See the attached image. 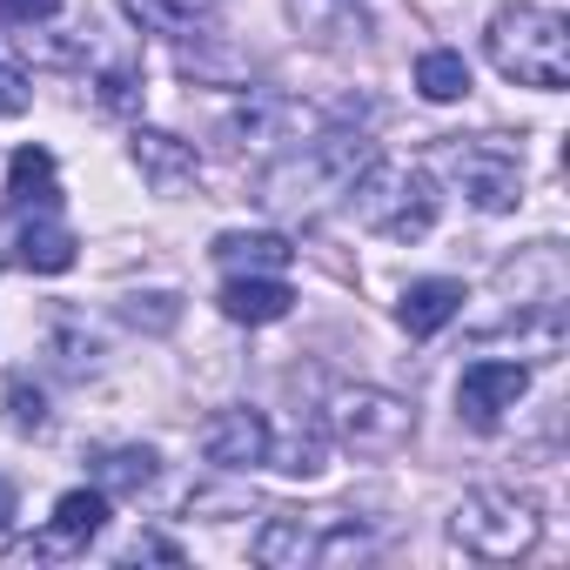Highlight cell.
Here are the masks:
<instances>
[{
  "label": "cell",
  "mask_w": 570,
  "mask_h": 570,
  "mask_svg": "<svg viewBox=\"0 0 570 570\" xmlns=\"http://www.w3.org/2000/svg\"><path fill=\"white\" fill-rule=\"evenodd\" d=\"M376 161V148L356 135V128H316L309 141H296L282 161L262 168L255 181V202L268 215H323L330 202L350 195V181Z\"/></svg>",
  "instance_id": "1"
},
{
  "label": "cell",
  "mask_w": 570,
  "mask_h": 570,
  "mask_svg": "<svg viewBox=\"0 0 570 570\" xmlns=\"http://www.w3.org/2000/svg\"><path fill=\"white\" fill-rule=\"evenodd\" d=\"M490 48V68L517 88H537V95H557L570 88V21L557 8H530V0H517V8H503L483 35Z\"/></svg>",
  "instance_id": "2"
},
{
  "label": "cell",
  "mask_w": 570,
  "mask_h": 570,
  "mask_svg": "<svg viewBox=\"0 0 570 570\" xmlns=\"http://www.w3.org/2000/svg\"><path fill=\"white\" fill-rule=\"evenodd\" d=\"M350 215L370 228V235H383V242H423L430 228H436V181H430V168H410V161H370L356 181H350Z\"/></svg>",
  "instance_id": "3"
},
{
  "label": "cell",
  "mask_w": 570,
  "mask_h": 570,
  "mask_svg": "<svg viewBox=\"0 0 570 570\" xmlns=\"http://www.w3.org/2000/svg\"><path fill=\"white\" fill-rule=\"evenodd\" d=\"M330 436L356 456H396L416 436V410L390 390L343 383V390H330Z\"/></svg>",
  "instance_id": "4"
},
{
  "label": "cell",
  "mask_w": 570,
  "mask_h": 570,
  "mask_svg": "<svg viewBox=\"0 0 570 570\" xmlns=\"http://www.w3.org/2000/svg\"><path fill=\"white\" fill-rule=\"evenodd\" d=\"M450 537H456V550H470L483 563H510L537 543V510L517 490H470L450 517Z\"/></svg>",
  "instance_id": "5"
},
{
  "label": "cell",
  "mask_w": 570,
  "mask_h": 570,
  "mask_svg": "<svg viewBox=\"0 0 570 570\" xmlns=\"http://www.w3.org/2000/svg\"><path fill=\"white\" fill-rule=\"evenodd\" d=\"M523 390H530V370H523V363L483 356V363H470L463 383H456V416H463L470 430H497V423L523 403Z\"/></svg>",
  "instance_id": "6"
},
{
  "label": "cell",
  "mask_w": 570,
  "mask_h": 570,
  "mask_svg": "<svg viewBox=\"0 0 570 570\" xmlns=\"http://www.w3.org/2000/svg\"><path fill=\"white\" fill-rule=\"evenodd\" d=\"M268 436L275 430L262 410H215L202 423V456L215 470H255V463H268Z\"/></svg>",
  "instance_id": "7"
},
{
  "label": "cell",
  "mask_w": 570,
  "mask_h": 570,
  "mask_svg": "<svg viewBox=\"0 0 570 570\" xmlns=\"http://www.w3.org/2000/svg\"><path fill=\"white\" fill-rule=\"evenodd\" d=\"M101 530H108V497H101V490H68V497L55 503L48 537L21 543V557H75V550H88Z\"/></svg>",
  "instance_id": "8"
},
{
  "label": "cell",
  "mask_w": 570,
  "mask_h": 570,
  "mask_svg": "<svg viewBox=\"0 0 570 570\" xmlns=\"http://www.w3.org/2000/svg\"><path fill=\"white\" fill-rule=\"evenodd\" d=\"M450 168H456L463 195H470L483 215H503V208H517V202H523V175H517V161H510V155L456 148V155H450Z\"/></svg>",
  "instance_id": "9"
},
{
  "label": "cell",
  "mask_w": 570,
  "mask_h": 570,
  "mask_svg": "<svg viewBox=\"0 0 570 570\" xmlns=\"http://www.w3.org/2000/svg\"><path fill=\"white\" fill-rule=\"evenodd\" d=\"M215 303H222V316H228V323L262 330V323H282V316L296 309V289H289L282 275H228Z\"/></svg>",
  "instance_id": "10"
},
{
  "label": "cell",
  "mask_w": 570,
  "mask_h": 570,
  "mask_svg": "<svg viewBox=\"0 0 570 570\" xmlns=\"http://www.w3.org/2000/svg\"><path fill=\"white\" fill-rule=\"evenodd\" d=\"M303 128H309V108H296V101H248V108H235V115L222 121V141H228V148L303 141Z\"/></svg>",
  "instance_id": "11"
},
{
  "label": "cell",
  "mask_w": 570,
  "mask_h": 570,
  "mask_svg": "<svg viewBox=\"0 0 570 570\" xmlns=\"http://www.w3.org/2000/svg\"><path fill=\"white\" fill-rule=\"evenodd\" d=\"M128 155H135L141 181H148V188H161V195H181V188L195 181V148H188V141H175V135H161V128H135Z\"/></svg>",
  "instance_id": "12"
},
{
  "label": "cell",
  "mask_w": 570,
  "mask_h": 570,
  "mask_svg": "<svg viewBox=\"0 0 570 570\" xmlns=\"http://www.w3.org/2000/svg\"><path fill=\"white\" fill-rule=\"evenodd\" d=\"M463 316V282H450V275H430V282H410L403 289V303H396V323L423 343V336H436V330H450Z\"/></svg>",
  "instance_id": "13"
},
{
  "label": "cell",
  "mask_w": 570,
  "mask_h": 570,
  "mask_svg": "<svg viewBox=\"0 0 570 570\" xmlns=\"http://www.w3.org/2000/svg\"><path fill=\"white\" fill-rule=\"evenodd\" d=\"M8 202L28 215H48L55 202H61V175H55V155L48 148H21L14 161H8Z\"/></svg>",
  "instance_id": "14"
},
{
  "label": "cell",
  "mask_w": 570,
  "mask_h": 570,
  "mask_svg": "<svg viewBox=\"0 0 570 570\" xmlns=\"http://www.w3.org/2000/svg\"><path fill=\"white\" fill-rule=\"evenodd\" d=\"M215 262L228 268V275H282L296 262V248L282 242V235H215Z\"/></svg>",
  "instance_id": "15"
},
{
  "label": "cell",
  "mask_w": 570,
  "mask_h": 570,
  "mask_svg": "<svg viewBox=\"0 0 570 570\" xmlns=\"http://www.w3.org/2000/svg\"><path fill=\"white\" fill-rule=\"evenodd\" d=\"M21 268H35V275H61V268H75V228H61L55 222V208L48 215H35V222H21Z\"/></svg>",
  "instance_id": "16"
},
{
  "label": "cell",
  "mask_w": 570,
  "mask_h": 570,
  "mask_svg": "<svg viewBox=\"0 0 570 570\" xmlns=\"http://www.w3.org/2000/svg\"><path fill=\"white\" fill-rule=\"evenodd\" d=\"M148 483H155V450H148V443L95 450V490H101V497H141Z\"/></svg>",
  "instance_id": "17"
},
{
  "label": "cell",
  "mask_w": 570,
  "mask_h": 570,
  "mask_svg": "<svg viewBox=\"0 0 570 570\" xmlns=\"http://www.w3.org/2000/svg\"><path fill=\"white\" fill-rule=\"evenodd\" d=\"M416 95L436 101V108H443V101H463V95H470V61H463L456 48H430V55L416 61Z\"/></svg>",
  "instance_id": "18"
},
{
  "label": "cell",
  "mask_w": 570,
  "mask_h": 570,
  "mask_svg": "<svg viewBox=\"0 0 570 570\" xmlns=\"http://www.w3.org/2000/svg\"><path fill=\"white\" fill-rule=\"evenodd\" d=\"M316 543H323V537L303 530L296 517H275V523L255 537V557H262V563H296V570H303V563H316Z\"/></svg>",
  "instance_id": "19"
},
{
  "label": "cell",
  "mask_w": 570,
  "mask_h": 570,
  "mask_svg": "<svg viewBox=\"0 0 570 570\" xmlns=\"http://www.w3.org/2000/svg\"><path fill=\"white\" fill-rule=\"evenodd\" d=\"M121 8H128L148 35H168V41H188V35H202V28H208V14L181 8V0H121Z\"/></svg>",
  "instance_id": "20"
},
{
  "label": "cell",
  "mask_w": 570,
  "mask_h": 570,
  "mask_svg": "<svg viewBox=\"0 0 570 570\" xmlns=\"http://www.w3.org/2000/svg\"><path fill=\"white\" fill-rule=\"evenodd\" d=\"M268 463L289 470V476H323V436H316V430H296L289 443L268 436Z\"/></svg>",
  "instance_id": "21"
},
{
  "label": "cell",
  "mask_w": 570,
  "mask_h": 570,
  "mask_svg": "<svg viewBox=\"0 0 570 570\" xmlns=\"http://www.w3.org/2000/svg\"><path fill=\"white\" fill-rule=\"evenodd\" d=\"M121 316H128L135 330H175V323H181V296H168V289H155V296H128Z\"/></svg>",
  "instance_id": "22"
},
{
  "label": "cell",
  "mask_w": 570,
  "mask_h": 570,
  "mask_svg": "<svg viewBox=\"0 0 570 570\" xmlns=\"http://www.w3.org/2000/svg\"><path fill=\"white\" fill-rule=\"evenodd\" d=\"M95 101H101L108 115H128V108L141 101V75H135V68H108V75L95 81Z\"/></svg>",
  "instance_id": "23"
},
{
  "label": "cell",
  "mask_w": 570,
  "mask_h": 570,
  "mask_svg": "<svg viewBox=\"0 0 570 570\" xmlns=\"http://www.w3.org/2000/svg\"><path fill=\"white\" fill-rule=\"evenodd\" d=\"M8 416H14V430H48V396L28 376H14L8 383Z\"/></svg>",
  "instance_id": "24"
},
{
  "label": "cell",
  "mask_w": 570,
  "mask_h": 570,
  "mask_svg": "<svg viewBox=\"0 0 570 570\" xmlns=\"http://www.w3.org/2000/svg\"><path fill=\"white\" fill-rule=\"evenodd\" d=\"M28 101H35L28 75H21V68H8V61H0V121H8V115H28Z\"/></svg>",
  "instance_id": "25"
},
{
  "label": "cell",
  "mask_w": 570,
  "mask_h": 570,
  "mask_svg": "<svg viewBox=\"0 0 570 570\" xmlns=\"http://www.w3.org/2000/svg\"><path fill=\"white\" fill-rule=\"evenodd\" d=\"M61 14V0H0V21H14V28H41Z\"/></svg>",
  "instance_id": "26"
},
{
  "label": "cell",
  "mask_w": 570,
  "mask_h": 570,
  "mask_svg": "<svg viewBox=\"0 0 570 570\" xmlns=\"http://www.w3.org/2000/svg\"><path fill=\"white\" fill-rule=\"evenodd\" d=\"M128 563H181V543H168V537H135V543H128Z\"/></svg>",
  "instance_id": "27"
},
{
  "label": "cell",
  "mask_w": 570,
  "mask_h": 570,
  "mask_svg": "<svg viewBox=\"0 0 570 570\" xmlns=\"http://www.w3.org/2000/svg\"><path fill=\"white\" fill-rule=\"evenodd\" d=\"M8 523H14V483L0 476V537H8Z\"/></svg>",
  "instance_id": "28"
},
{
  "label": "cell",
  "mask_w": 570,
  "mask_h": 570,
  "mask_svg": "<svg viewBox=\"0 0 570 570\" xmlns=\"http://www.w3.org/2000/svg\"><path fill=\"white\" fill-rule=\"evenodd\" d=\"M181 8H195V14H215V8H222V0H181Z\"/></svg>",
  "instance_id": "29"
}]
</instances>
